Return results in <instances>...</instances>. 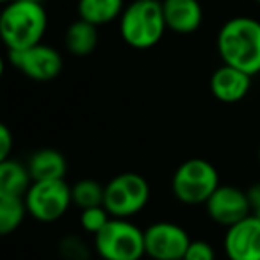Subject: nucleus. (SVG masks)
Here are the masks:
<instances>
[{
    "instance_id": "obj_1",
    "label": "nucleus",
    "mask_w": 260,
    "mask_h": 260,
    "mask_svg": "<svg viewBox=\"0 0 260 260\" xmlns=\"http://www.w3.org/2000/svg\"><path fill=\"white\" fill-rule=\"evenodd\" d=\"M217 54L223 64L248 75L260 73V22L251 16H234L217 32Z\"/></svg>"
},
{
    "instance_id": "obj_2",
    "label": "nucleus",
    "mask_w": 260,
    "mask_h": 260,
    "mask_svg": "<svg viewBox=\"0 0 260 260\" xmlns=\"http://www.w3.org/2000/svg\"><path fill=\"white\" fill-rule=\"evenodd\" d=\"M48 27V16L43 4L13 0L4 4L0 15V34L8 52L23 50L41 43Z\"/></svg>"
},
{
    "instance_id": "obj_3",
    "label": "nucleus",
    "mask_w": 260,
    "mask_h": 260,
    "mask_svg": "<svg viewBox=\"0 0 260 260\" xmlns=\"http://www.w3.org/2000/svg\"><path fill=\"white\" fill-rule=\"evenodd\" d=\"M118 22L121 40L136 50L153 48L168 29L162 0H132Z\"/></svg>"
},
{
    "instance_id": "obj_4",
    "label": "nucleus",
    "mask_w": 260,
    "mask_h": 260,
    "mask_svg": "<svg viewBox=\"0 0 260 260\" xmlns=\"http://www.w3.org/2000/svg\"><path fill=\"white\" fill-rule=\"evenodd\" d=\"M93 248L102 260H141L146 256L145 230L130 219L112 217L93 237Z\"/></svg>"
},
{
    "instance_id": "obj_5",
    "label": "nucleus",
    "mask_w": 260,
    "mask_h": 260,
    "mask_svg": "<svg viewBox=\"0 0 260 260\" xmlns=\"http://www.w3.org/2000/svg\"><path fill=\"white\" fill-rule=\"evenodd\" d=\"M219 185V173L214 164L205 159L184 160L171 177L173 196L189 207L205 205Z\"/></svg>"
},
{
    "instance_id": "obj_6",
    "label": "nucleus",
    "mask_w": 260,
    "mask_h": 260,
    "mask_svg": "<svg viewBox=\"0 0 260 260\" xmlns=\"http://www.w3.org/2000/svg\"><path fill=\"white\" fill-rule=\"evenodd\" d=\"M150 202V185L146 178L134 171L119 173L105 184L104 207L112 217L130 219Z\"/></svg>"
},
{
    "instance_id": "obj_7",
    "label": "nucleus",
    "mask_w": 260,
    "mask_h": 260,
    "mask_svg": "<svg viewBox=\"0 0 260 260\" xmlns=\"http://www.w3.org/2000/svg\"><path fill=\"white\" fill-rule=\"evenodd\" d=\"M25 198L29 216L40 223H55L72 207V187L66 180L32 182Z\"/></svg>"
},
{
    "instance_id": "obj_8",
    "label": "nucleus",
    "mask_w": 260,
    "mask_h": 260,
    "mask_svg": "<svg viewBox=\"0 0 260 260\" xmlns=\"http://www.w3.org/2000/svg\"><path fill=\"white\" fill-rule=\"evenodd\" d=\"M9 62L27 79L36 82H48L59 77L62 72V57L54 47L43 41L23 50L9 52Z\"/></svg>"
},
{
    "instance_id": "obj_9",
    "label": "nucleus",
    "mask_w": 260,
    "mask_h": 260,
    "mask_svg": "<svg viewBox=\"0 0 260 260\" xmlns=\"http://www.w3.org/2000/svg\"><path fill=\"white\" fill-rule=\"evenodd\" d=\"M191 241L185 228L171 221H157L145 228L146 256L152 260H184Z\"/></svg>"
},
{
    "instance_id": "obj_10",
    "label": "nucleus",
    "mask_w": 260,
    "mask_h": 260,
    "mask_svg": "<svg viewBox=\"0 0 260 260\" xmlns=\"http://www.w3.org/2000/svg\"><path fill=\"white\" fill-rule=\"evenodd\" d=\"M205 210L212 221L221 226H232L253 214L248 192L235 185L221 184L207 200Z\"/></svg>"
},
{
    "instance_id": "obj_11",
    "label": "nucleus",
    "mask_w": 260,
    "mask_h": 260,
    "mask_svg": "<svg viewBox=\"0 0 260 260\" xmlns=\"http://www.w3.org/2000/svg\"><path fill=\"white\" fill-rule=\"evenodd\" d=\"M223 248L228 260H260V221L255 214L226 228Z\"/></svg>"
},
{
    "instance_id": "obj_12",
    "label": "nucleus",
    "mask_w": 260,
    "mask_h": 260,
    "mask_svg": "<svg viewBox=\"0 0 260 260\" xmlns=\"http://www.w3.org/2000/svg\"><path fill=\"white\" fill-rule=\"evenodd\" d=\"M251 87V75L234 66L221 64L210 77V91L223 104H237L244 100Z\"/></svg>"
},
{
    "instance_id": "obj_13",
    "label": "nucleus",
    "mask_w": 260,
    "mask_h": 260,
    "mask_svg": "<svg viewBox=\"0 0 260 260\" xmlns=\"http://www.w3.org/2000/svg\"><path fill=\"white\" fill-rule=\"evenodd\" d=\"M166 27L175 34L187 36L202 27L203 8L198 0H162Z\"/></svg>"
},
{
    "instance_id": "obj_14",
    "label": "nucleus",
    "mask_w": 260,
    "mask_h": 260,
    "mask_svg": "<svg viewBox=\"0 0 260 260\" xmlns=\"http://www.w3.org/2000/svg\"><path fill=\"white\" fill-rule=\"evenodd\" d=\"M27 168L34 182L64 180L68 164L61 152L52 148H41L29 157Z\"/></svg>"
},
{
    "instance_id": "obj_15",
    "label": "nucleus",
    "mask_w": 260,
    "mask_h": 260,
    "mask_svg": "<svg viewBox=\"0 0 260 260\" xmlns=\"http://www.w3.org/2000/svg\"><path fill=\"white\" fill-rule=\"evenodd\" d=\"M100 40L98 27L86 20H75L72 25H68L64 32V47L70 54L77 57H86L91 52H94Z\"/></svg>"
},
{
    "instance_id": "obj_16",
    "label": "nucleus",
    "mask_w": 260,
    "mask_h": 260,
    "mask_svg": "<svg viewBox=\"0 0 260 260\" xmlns=\"http://www.w3.org/2000/svg\"><path fill=\"white\" fill-rule=\"evenodd\" d=\"M123 9H125L123 0H79L77 2L79 18L96 27L119 20Z\"/></svg>"
},
{
    "instance_id": "obj_17",
    "label": "nucleus",
    "mask_w": 260,
    "mask_h": 260,
    "mask_svg": "<svg viewBox=\"0 0 260 260\" xmlns=\"http://www.w3.org/2000/svg\"><path fill=\"white\" fill-rule=\"evenodd\" d=\"M32 182L27 164H22L16 159L0 162V194L25 196Z\"/></svg>"
},
{
    "instance_id": "obj_18",
    "label": "nucleus",
    "mask_w": 260,
    "mask_h": 260,
    "mask_svg": "<svg viewBox=\"0 0 260 260\" xmlns=\"http://www.w3.org/2000/svg\"><path fill=\"white\" fill-rule=\"evenodd\" d=\"M29 214L23 196L0 194V234L11 235Z\"/></svg>"
},
{
    "instance_id": "obj_19",
    "label": "nucleus",
    "mask_w": 260,
    "mask_h": 260,
    "mask_svg": "<svg viewBox=\"0 0 260 260\" xmlns=\"http://www.w3.org/2000/svg\"><path fill=\"white\" fill-rule=\"evenodd\" d=\"M104 194L105 185H102L93 178H82L72 185L73 205H77L80 210L104 205Z\"/></svg>"
},
{
    "instance_id": "obj_20",
    "label": "nucleus",
    "mask_w": 260,
    "mask_h": 260,
    "mask_svg": "<svg viewBox=\"0 0 260 260\" xmlns=\"http://www.w3.org/2000/svg\"><path fill=\"white\" fill-rule=\"evenodd\" d=\"M112 219V216L107 212L104 205L100 207H91V209H84L80 210V216H79V223H80V228L87 234L94 235L98 234L100 230H104L105 224Z\"/></svg>"
},
{
    "instance_id": "obj_21",
    "label": "nucleus",
    "mask_w": 260,
    "mask_h": 260,
    "mask_svg": "<svg viewBox=\"0 0 260 260\" xmlns=\"http://www.w3.org/2000/svg\"><path fill=\"white\" fill-rule=\"evenodd\" d=\"M59 256L62 260H91V249L79 235H66L59 242Z\"/></svg>"
},
{
    "instance_id": "obj_22",
    "label": "nucleus",
    "mask_w": 260,
    "mask_h": 260,
    "mask_svg": "<svg viewBox=\"0 0 260 260\" xmlns=\"http://www.w3.org/2000/svg\"><path fill=\"white\" fill-rule=\"evenodd\" d=\"M184 260H216V251L209 241L192 239L184 255Z\"/></svg>"
},
{
    "instance_id": "obj_23",
    "label": "nucleus",
    "mask_w": 260,
    "mask_h": 260,
    "mask_svg": "<svg viewBox=\"0 0 260 260\" xmlns=\"http://www.w3.org/2000/svg\"><path fill=\"white\" fill-rule=\"evenodd\" d=\"M13 150V134L8 125H0V162L11 159Z\"/></svg>"
},
{
    "instance_id": "obj_24",
    "label": "nucleus",
    "mask_w": 260,
    "mask_h": 260,
    "mask_svg": "<svg viewBox=\"0 0 260 260\" xmlns=\"http://www.w3.org/2000/svg\"><path fill=\"white\" fill-rule=\"evenodd\" d=\"M246 192H248L249 203H251V209L255 212L256 209H260V182L258 184H253Z\"/></svg>"
},
{
    "instance_id": "obj_25",
    "label": "nucleus",
    "mask_w": 260,
    "mask_h": 260,
    "mask_svg": "<svg viewBox=\"0 0 260 260\" xmlns=\"http://www.w3.org/2000/svg\"><path fill=\"white\" fill-rule=\"evenodd\" d=\"M22 2H34V4H43V0H22Z\"/></svg>"
},
{
    "instance_id": "obj_26",
    "label": "nucleus",
    "mask_w": 260,
    "mask_h": 260,
    "mask_svg": "<svg viewBox=\"0 0 260 260\" xmlns=\"http://www.w3.org/2000/svg\"><path fill=\"white\" fill-rule=\"evenodd\" d=\"M253 214H255V217H256V219L260 221V209H256V210H255V212H253Z\"/></svg>"
},
{
    "instance_id": "obj_27",
    "label": "nucleus",
    "mask_w": 260,
    "mask_h": 260,
    "mask_svg": "<svg viewBox=\"0 0 260 260\" xmlns=\"http://www.w3.org/2000/svg\"><path fill=\"white\" fill-rule=\"evenodd\" d=\"M9 2H13V0H2V4H9Z\"/></svg>"
},
{
    "instance_id": "obj_28",
    "label": "nucleus",
    "mask_w": 260,
    "mask_h": 260,
    "mask_svg": "<svg viewBox=\"0 0 260 260\" xmlns=\"http://www.w3.org/2000/svg\"><path fill=\"white\" fill-rule=\"evenodd\" d=\"M258 162H260V146H258Z\"/></svg>"
},
{
    "instance_id": "obj_29",
    "label": "nucleus",
    "mask_w": 260,
    "mask_h": 260,
    "mask_svg": "<svg viewBox=\"0 0 260 260\" xmlns=\"http://www.w3.org/2000/svg\"><path fill=\"white\" fill-rule=\"evenodd\" d=\"M255 2H256V4H260V0H255Z\"/></svg>"
},
{
    "instance_id": "obj_30",
    "label": "nucleus",
    "mask_w": 260,
    "mask_h": 260,
    "mask_svg": "<svg viewBox=\"0 0 260 260\" xmlns=\"http://www.w3.org/2000/svg\"><path fill=\"white\" fill-rule=\"evenodd\" d=\"M258 75H260V73H258Z\"/></svg>"
}]
</instances>
